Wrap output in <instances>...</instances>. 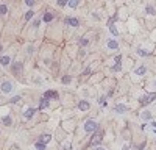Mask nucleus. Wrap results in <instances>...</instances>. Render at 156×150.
Here are the masks:
<instances>
[{
  "label": "nucleus",
  "mask_w": 156,
  "mask_h": 150,
  "mask_svg": "<svg viewBox=\"0 0 156 150\" xmlns=\"http://www.w3.org/2000/svg\"><path fill=\"white\" fill-rule=\"evenodd\" d=\"M70 80H72V78L69 77V75H64V77H62V80H61V81H62V83L66 84V83H69V81H70Z\"/></svg>",
  "instance_id": "393cba45"
},
{
  "label": "nucleus",
  "mask_w": 156,
  "mask_h": 150,
  "mask_svg": "<svg viewBox=\"0 0 156 150\" xmlns=\"http://www.w3.org/2000/svg\"><path fill=\"white\" fill-rule=\"evenodd\" d=\"M114 109H115V113H123V111H126V106L125 105H117Z\"/></svg>",
  "instance_id": "2eb2a0df"
},
{
  "label": "nucleus",
  "mask_w": 156,
  "mask_h": 150,
  "mask_svg": "<svg viewBox=\"0 0 156 150\" xmlns=\"http://www.w3.org/2000/svg\"><path fill=\"white\" fill-rule=\"evenodd\" d=\"M49 106V99H45V97H42L41 99V105H39V109H44Z\"/></svg>",
  "instance_id": "f8f14e48"
},
{
  "label": "nucleus",
  "mask_w": 156,
  "mask_h": 150,
  "mask_svg": "<svg viewBox=\"0 0 156 150\" xmlns=\"http://www.w3.org/2000/svg\"><path fill=\"white\" fill-rule=\"evenodd\" d=\"M147 13H148L150 16H155V14H156V11H155L153 6H147Z\"/></svg>",
  "instance_id": "4be33fe9"
},
{
  "label": "nucleus",
  "mask_w": 156,
  "mask_h": 150,
  "mask_svg": "<svg viewBox=\"0 0 156 150\" xmlns=\"http://www.w3.org/2000/svg\"><path fill=\"white\" fill-rule=\"evenodd\" d=\"M152 127H153V128H156V122H152Z\"/></svg>",
  "instance_id": "473e14b6"
},
{
  "label": "nucleus",
  "mask_w": 156,
  "mask_h": 150,
  "mask_svg": "<svg viewBox=\"0 0 156 150\" xmlns=\"http://www.w3.org/2000/svg\"><path fill=\"white\" fill-rule=\"evenodd\" d=\"M94 150H106V149H103V147H95Z\"/></svg>",
  "instance_id": "2f4dec72"
},
{
  "label": "nucleus",
  "mask_w": 156,
  "mask_h": 150,
  "mask_svg": "<svg viewBox=\"0 0 156 150\" xmlns=\"http://www.w3.org/2000/svg\"><path fill=\"white\" fill-rule=\"evenodd\" d=\"M34 113H36V108H28L24 116H25V119H31V117L34 116Z\"/></svg>",
  "instance_id": "0eeeda50"
},
{
  "label": "nucleus",
  "mask_w": 156,
  "mask_h": 150,
  "mask_svg": "<svg viewBox=\"0 0 156 150\" xmlns=\"http://www.w3.org/2000/svg\"><path fill=\"white\" fill-rule=\"evenodd\" d=\"M108 47L111 49V50H115V49H119V42L111 39V41H108Z\"/></svg>",
  "instance_id": "9d476101"
},
{
  "label": "nucleus",
  "mask_w": 156,
  "mask_h": 150,
  "mask_svg": "<svg viewBox=\"0 0 156 150\" xmlns=\"http://www.w3.org/2000/svg\"><path fill=\"white\" fill-rule=\"evenodd\" d=\"M80 5V0H69V6L70 8H77Z\"/></svg>",
  "instance_id": "4468645a"
},
{
  "label": "nucleus",
  "mask_w": 156,
  "mask_h": 150,
  "mask_svg": "<svg viewBox=\"0 0 156 150\" xmlns=\"http://www.w3.org/2000/svg\"><path fill=\"white\" fill-rule=\"evenodd\" d=\"M13 83L11 81H3L2 83V92H5V94H9L11 91H13Z\"/></svg>",
  "instance_id": "f03ea898"
},
{
  "label": "nucleus",
  "mask_w": 156,
  "mask_h": 150,
  "mask_svg": "<svg viewBox=\"0 0 156 150\" xmlns=\"http://www.w3.org/2000/svg\"><path fill=\"white\" fill-rule=\"evenodd\" d=\"M150 117H152V114H150L148 111H144L142 113V119H150Z\"/></svg>",
  "instance_id": "a878e982"
},
{
  "label": "nucleus",
  "mask_w": 156,
  "mask_h": 150,
  "mask_svg": "<svg viewBox=\"0 0 156 150\" xmlns=\"http://www.w3.org/2000/svg\"><path fill=\"white\" fill-rule=\"evenodd\" d=\"M36 149H38V150H45V144L41 142V141H38V142H36Z\"/></svg>",
  "instance_id": "aec40b11"
},
{
  "label": "nucleus",
  "mask_w": 156,
  "mask_h": 150,
  "mask_svg": "<svg viewBox=\"0 0 156 150\" xmlns=\"http://www.w3.org/2000/svg\"><path fill=\"white\" fill-rule=\"evenodd\" d=\"M78 108L81 109V111H86V109H89V103L86 102V100H81V102L78 103Z\"/></svg>",
  "instance_id": "1a4fd4ad"
},
{
  "label": "nucleus",
  "mask_w": 156,
  "mask_h": 150,
  "mask_svg": "<svg viewBox=\"0 0 156 150\" xmlns=\"http://www.w3.org/2000/svg\"><path fill=\"white\" fill-rule=\"evenodd\" d=\"M120 67H122V66H120V63H117V64L114 66V71H120Z\"/></svg>",
  "instance_id": "c756f323"
},
{
  "label": "nucleus",
  "mask_w": 156,
  "mask_h": 150,
  "mask_svg": "<svg viewBox=\"0 0 156 150\" xmlns=\"http://www.w3.org/2000/svg\"><path fill=\"white\" fill-rule=\"evenodd\" d=\"M153 99H156V94H152V95H142L141 99H139V102L142 103V105H148V103L152 102Z\"/></svg>",
  "instance_id": "7ed1b4c3"
},
{
  "label": "nucleus",
  "mask_w": 156,
  "mask_h": 150,
  "mask_svg": "<svg viewBox=\"0 0 156 150\" xmlns=\"http://www.w3.org/2000/svg\"><path fill=\"white\" fill-rule=\"evenodd\" d=\"M50 139H52V136H50V135H42V136H41V139H39V141H41V142H44V144H47Z\"/></svg>",
  "instance_id": "ddd939ff"
},
{
  "label": "nucleus",
  "mask_w": 156,
  "mask_h": 150,
  "mask_svg": "<svg viewBox=\"0 0 156 150\" xmlns=\"http://www.w3.org/2000/svg\"><path fill=\"white\" fill-rule=\"evenodd\" d=\"M8 13V8H6V5H0V14L2 16H5Z\"/></svg>",
  "instance_id": "6ab92c4d"
},
{
  "label": "nucleus",
  "mask_w": 156,
  "mask_h": 150,
  "mask_svg": "<svg viewBox=\"0 0 156 150\" xmlns=\"http://www.w3.org/2000/svg\"><path fill=\"white\" fill-rule=\"evenodd\" d=\"M2 122H3L5 125H11V124H13V120H11V117H9V116H5V117L2 119Z\"/></svg>",
  "instance_id": "a211bd4d"
},
{
  "label": "nucleus",
  "mask_w": 156,
  "mask_h": 150,
  "mask_svg": "<svg viewBox=\"0 0 156 150\" xmlns=\"http://www.w3.org/2000/svg\"><path fill=\"white\" fill-rule=\"evenodd\" d=\"M123 150H128V147H123Z\"/></svg>",
  "instance_id": "72a5a7b5"
},
{
  "label": "nucleus",
  "mask_w": 156,
  "mask_h": 150,
  "mask_svg": "<svg viewBox=\"0 0 156 150\" xmlns=\"http://www.w3.org/2000/svg\"><path fill=\"white\" fill-rule=\"evenodd\" d=\"M0 64L2 66H9L11 64V58L9 56H2V58H0Z\"/></svg>",
  "instance_id": "6e6552de"
},
{
  "label": "nucleus",
  "mask_w": 156,
  "mask_h": 150,
  "mask_svg": "<svg viewBox=\"0 0 156 150\" xmlns=\"http://www.w3.org/2000/svg\"><path fill=\"white\" fill-rule=\"evenodd\" d=\"M67 3H69V0H58V5H59V6H66Z\"/></svg>",
  "instance_id": "bb28decb"
},
{
  "label": "nucleus",
  "mask_w": 156,
  "mask_h": 150,
  "mask_svg": "<svg viewBox=\"0 0 156 150\" xmlns=\"http://www.w3.org/2000/svg\"><path fill=\"white\" fill-rule=\"evenodd\" d=\"M25 3L28 5V6H33V5H34V0H25Z\"/></svg>",
  "instance_id": "cd10ccee"
},
{
  "label": "nucleus",
  "mask_w": 156,
  "mask_h": 150,
  "mask_svg": "<svg viewBox=\"0 0 156 150\" xmlns=\"http://www.w3.org/2000/svg\"><path fill=\"white\" fill-rule=\"evenodd\" d=\"M145 72H147V67H145V66H142V67H139V69H136V74H137V75H144Z\"/></svg>",
  "instance_id": "f3484780"
},
{
  "label": "nucleus",
  "mask_w": 156,
  "mask_h": 150,
  "mask_svg": "<svg viewBox=\"0 0 156 150\" xmlns=\"http://www.w3.org/2000/svg\"><path fill=\"white\" fill-rule=\"evenodd\" d=\"M52 19H53V14H50V13H47V14L42 16V20H44V22H50Z\"/></svg>",
  "instance_id": "dca6fc26"
},
{
  "label": "nucleus",
  "mask_w": 156,
  "mask_h": 150,
  "mask_svg": "<svg viewBox=\"0 0 156 150\" xmlns=\"http://www.w3.org/2000/svg\"><path fill=\"white\" fill-rule=\"evenodd\" d=\"M0 52H2V45H0Z\"/></svg>",
  "instance_id": "f704fd0d"
},
{
  "label": "nucleus",
  "mask_w": 156,
  "mask_h": 150,
  "mask_svg": "<svg viewBox=\"0 0 156 150\" xmlns=\"http://www.w3.org/2000/svg\"><path fill=\"white\" fill-rule=\"evenodd\" d=\"M20 71H22V64L20 63H14L13 64V72L14 74H20Z\"/></svg>",
  "instance_id": "9b49d317"
},
{
  "label": "nucleus",
  "mask_w": 156,
  "mask_h": 150,
  "mask_svg": "<svg viewBox=\"0 0 156 150\" xmlns=\"http://www.w3.org/2000/svg\"><path fill=\"white\" fill-rule=\"evenodd\" d=\"M33 16H34V13H33V11H31V9H30V11H28V13L25 14V20H30V19H31V17H33Z\"/></svg>",
  "instance_id": "5701e85b"
},
{
  "label": "nucleus",
  "mask_w": 156,
  "mask_h": 150,
  "mask_svg": "<svg viewBox=\"0 0 156 150\" xmlns=\"http://www.w3.org/2000/svg\"><path fill=\"white\" fill-rule=\"evenodd\" d=\"M66 24L70 25V27H78L80 22H78V19H75V17H66Z\"/></svg>",
  "instance_id": "39448f33"
},
{
  "label": "nucleus",
  "mask_w": 156,
  "mask_h": 150,
  "mask_svg": "<svg viewBox=\"0 0 156 150\" xmlns=\"http://www.w3.org/2000/svg\"><path fill=\"white\" fill-rule=\"evenodd\" d=\"M109 30H111V33L114 34V36H117V34H119V31H117V28H115V27H114L112 24H111V25H109Z\"/></svg>",
  "instance_id": "412c9836"
},
{
  "label": "nucleus",
  "mask_w": 156,
  "mask_h": 150,
  "mask_svg": "<svg viewBox=\"0 0 156 150\" xmlns=\"http://www.w3.org/2000/svg\"><path fill=\"white\" fill-rule=\"evenodd\" d=\"M80 44H81V45H86V44H88V39H80Z\"/></svg>",
  "instance_id": "c85d7f7f"
},
{
  "label": "nucleus",
  "mask_w": 156,
  "mask_h": 150,
  "mask_svg": "<svg viewBox=\"0 0 156 150\" xmlns=\"http://www.w3.org/2000/svg\"><path fill=\"white\" fill-rule=\"evenodd\" d=\"M20 100V97H14V99L13 100H11V102H13V103H17V102H19Z\"/></svg>",
  "instance_id": "7c9ffc66"
},
{
  "label": "nucleus",
  "mask_w": 156,
  "mask_h": 150,
  "mask_svg": "<svg viewBox=\"0 0 156 150\" xmlns=\"http://www.w3.org/2000/svg\"><path fill=\"white\" fill-rule=\"evenodd\" d=\"M44 97L45 99H58V92L56 91H45Z\"/></svg>",
  "instance_id": "423d86ee"
},
{
  "label": "nucleus",
  "mask_w": 156,
  "mask_h": 150,
  "mask_svg": "<svg viewBox=\"0 0 156 150\" xmlns=\"http://www.w3.org/2000/svg\"><path fill=\"white\" fill-rule=\"evenodd\" d=\"M97 130V122L94 119H89V120H86V124H84V131L86 133H92V131H95Z\"/></svg>",
  "instance_id": "f257e3e1"
},
{
  "label": "nucleus",
  "mask_w": 156,
  "mask_h": 150,
  "mask_svg": "<svg viewBox=\"0 0 156 150\" xmlns=\"http://www.w3.org/2000/svg\"><path fill=\"white\" fill-rule=\"evenodd\" d=\"M102 139H103V133H102V131H99V133H95L94 136H92L91 142L94 144V146H97V144H100V142H102Z\"/></svg>",
  "instance_id": "20e7f679"
},
{
  "label": "nucleus",
  "mask_w": 156,
  "mask_h": 150,
  "mask_svg": "<svg viewBox=\"0 0 156 150\" xmlns=\"http://www.w3.org/2000/svg\"><path fill=\"white\" fill-rule=\"evenodd\" d=\"M137 53H139L141 56H147L148 52H147V50H142V49H137Z\"/></svg>",
  "instance_id": "b1692460"
}]
</instances>
